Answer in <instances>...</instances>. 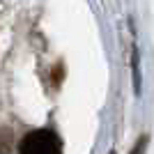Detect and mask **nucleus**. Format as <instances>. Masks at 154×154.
Masks as SVG:
<instances>
[{"label": "nucleus", "instance_id": "obj_2", "mask_svg": "<svg viewBox=\"0 0 154 154\" xmlns=\"http://www.w3.org/2000/svg\"><path fill=\"white\" fill-rule=\"evenodd\" d=\"M145 143H147V138H140V143L134 147V152H131V154H143V149H145Z\"/></svg>", "mask_w": 154, "mask_h": 154}, {"label": "nucleus", "instance_id": "obj_1", "mask_svg": "<svg viewBox=\"0 0 154 154\" xmlns=\"http://www.w3.org/2000/svg\"><path fill=\"white\" fill-rule=\"evenodd\" d=\"M21 154H62L60 149V140L53 131L39 129V131H30L21 143Z\"/></svg>", "mask_w": 154, "mask_h": 154}]
</instances>
